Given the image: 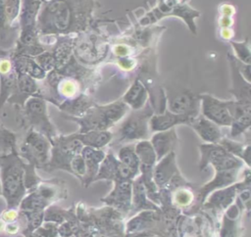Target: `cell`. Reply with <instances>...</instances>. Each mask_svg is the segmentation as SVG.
Listing matches in <instances>:
<instances>
[{
	"label": "cell",
	"instance_id": "cell-39",
	"mask_svg": "<svg viewBox=\"0 0 251 237\" xmlns=\"http://www.w3.org/2000/svg\"><path fill=\"white\" fill-rule=\"evenodd\" d=\"M11 28L12 26H10L7 22L5 9H4V2L3 0H0V39L1 40L7 37Z\"/></svg>",
	"mask_w": 251,
	"mask_h": 237
},
{
	"label": "cell",
	"instance_id": "cell-5",
	"mask_svg": "<svg viewBox=\"0 0 251 237\" xmlns=\"http://www.w3.org/2000/svg\"><path fill=\"white\" fill-rule=\"evenodd\" d=\"M22 109L23 123L28 129H33L43 134L50 142L58 135L55 126L49 118L46 100L38 96L30 97L25 101Z\"/></svg>",
	"mask_w": 251,
	"mask_h": 237
},
{
	"label": "cell",
	"instance_id": "cell-37",
	"mask_svg": "<svg viewBox=\"0 0 251 237\" xmlns=\"http://www.w3.org/2000/svg\"><path fill=\"white\" fill-rule=\"evenodd\" d=\"M33 59L40 66V68L46 72L51 71L55 69V61H54L52 53L49 51L45 50L42 53L33 57Z\"/></svg>",
	"mask_w": 251,
	"mask_h": 237
},
{
	"label": "cell",
	"instance_id": "cell-29",
	"mask_svg": "<svg viewBox=\"0 0 251 237\" xmlns=\"http://www.w3.org/2000/svg\"><path fill=\"white\" fill-rule=\"evenodd\" d=\"M120 179V161L113 152H109L100 164L98 171L94 177V181L110 180L114 182Z\"/></svg>",
	"mask_w": 251,
	"mask_h": 237
},
{
	"label": "cell",
	"instance_id": "cell-16",
	"mask_svg": "<svg viewBox=\"0 0 251 237\" xmlns=\"http://www.w3.org/2000/svg\"><path fill=\"white\" fill-rule=\"evenodd\" d=\"M178 173L176 154L175 151H173L156 162L153 168V180L159 189L166 188L172 178Z\"/></svg>",
	"mask_w": 251,
	"mask_h": 237
},
{
	"label": "cell",
	"instance_id": "cell-40",
	"mask_svg": "<svg viewBox=\"0 0 251 237\" xmlns=\"http://www.w3.org/2000/svg\"><path fill=\"white\" fill-rule=\"evenodd\" d=\"M19 217V211L18 209H6L0 215V218L5 222H12L17 220Z\"/></svg>",
	"mask_w": 251,
	"mask_h": 237
},
{
	"label": "cell",
	"instance_id": "cell-10",
	"mask_svg": "<svg viewBox=\"0 0 251 237\" xmlns=\"http://www.w3.org/2000/svg\"><path fill=\"white\" fill-rule=\"evenodd\" d=\"M202 116L219 126H230L234 100H221L210 94H200Z\"/></svg>",
	"mask_w": 251,
	"mask_h": 237
},
{
	"label": "cell",
	"instance_id": "cell-46",
	"mask_svg": "<svg viewBox=\"0 0 251 237\" xmlns=\"http://www.w3.org/2000/svg\"><path fill=\"white\" fill-rule=\"evenodd\" d=\"M71 237H77V236H75V235H73V236H71Z\"/></svg>",
	"mask_w": 251,
	"mask_h": 237
},
{
	"label": "cell",
	"instance_id": "cell-6",
	"mask_svg": "<svg viewBox=\"0 0 251 237\" xmlns=\"http://www.w3.org/2000/svg\"><path fill=\"white\" fill-rule=\"evenodd\" d=\"M51 142L43 134L28 129L20 146L18 155L35 168L46 169L51 155Z\"/></svg>",
	"mask_w": 251,
	"mask_h": 237
},
{
	"label": "cell",
	"instance_id": "cell-18",
	"mask_svg": "<svg viewBox=\"0 0 251 237\" xmlns=\"http://www.w3.org/2000/svg\"><path fill=\"white\" fill-rule=\"evenodd\" d=\"M238 171H239V169L216 171L214 178L197 190L198 193H197L196 199H197L198 203L203 204L205 202L206 198L213 191L225 188L226 186H229V185L235 183L237 176H238Z\"/></svg>",
	"mask_w": 251,
	"mask_h": 237
},
{
	"label": "cell",
	"instance_id": "cell-14",
	"mask_svg": "<svg viewBox=\"0 0 251 237\" xmlns=\"http://www.w3.org/2000/svg\"><path fill=\"white\" fill-rule=\"evenodd\" d=\"M132 180L120 179L114 181L112 191L101 199L106 206L111 207L120 213H128L132 209Z\"/></svg>",
	"mask_w": 251,
	"mask_h": 237
},
{
	"label": "cell",
	"instance_id": "cell-12",
	"mask_svg": "<svg viewBox=\"0 0 251 237\" xmlns=\"http://www.w3.org/2000/svg\"><path fill=\"white\" fill-rule=\"evenodd\" d=\"M249 187H250V172H249V169H247L245 174V179L242 182L233 183L225 188L213 191L209 195V199L206 202H204L202 206L205 209H210L215 212L227 210V208L232 204L236 195L244 189H249Z\"/></svg>",
	"mask_w": 251,
	"mask_h": 237
},
{
	"label": "cell",
	"instance_id": "cell-27",
	"mask_svg": "<svg viewBox=\"0 0 251 237\" xmlns=\"http://www.w3.org/2000/svg\"><path fill=\"white\" fill-rule=\"evenodd\" d=\"M131 205L134 211H143V210H153L160 211V207L149 200L145 186L139 176V174L132 180V197Z\"/></svg>",
	"mask_w": 251,
	"mask_h": 237
},
{
	"label": "cell",
	"instance_id": "cell-34",
	"mask_svg": "<svg viewBox=\"0 0 251 237\" xmlns=\"http://www.w3.org/2000/svg\"><path fill=\"white\" fill-rule=\"evenodd\" d=\"M12 152H18L17 136L0 122V154L6 155Z\"/></svg>",
	"mask_w": 251,
	"mask_h": 237
},
{
	"label": "cell",
	"instance_id": "cell-21",
	"mask_svg": "<svg viewBox=\"0 0 251 237\" xmlns=\"http://www.w3.org/2000/svg\"><path fill=\"white\" fill-rule=\"evenodd\" d=\"M251 123V103L234 100L230 136L237 137L249 129Z\"/></svg>",
	"mask_w": 251,
	"mask_h": 237
},
{
	"label": "cell",
	"instance_id": "cell-23",
	"mask_svg": "<svg viewBox=\"0 0 251 237\" xmlns=\"http://www.w3.org/2000/svg\"><path fill=\"white\" fill-rule=\"evenodd\" d=\"M177 135L175 127L156 132L150 140V143L156 154L157 161L164 158L169 153L175 151V148L177 144Z\"/></svg>",
	"mask_w": 251,
	"mask_h": 237
},
{
	"label": "cell",
	"instance_id": "cell-25",
	"mask_svg": "<svg viewBox=\"0 0 251 237\" xmlns=\"http://www.w3.org/2000/svg\"><path fill=\"white\" fill-rule=\"evenodd\" d=\"M228 61L229 65L231 68V78H232V88H231V93L235 97V101H240V102H250L251 103V98H250V82H248L239 72L237 64H236V59L235 57L231 56L230 54L228 55Z\"/></svg>",
	"mask_w": 251,
	"mask_h": 237
},
{
	"label": "cell",
	"instance_id": "cell-7",
	"mask_svg": "<svg viewBox=\"0 0 251 237\" xmlns=\"http://www.w3.org/2000/svg\"><path fill=\"white\" fill-rule=\"evenodd\" d=\"M51 155L45 170L64 169L71 171V162L73 158L80 154L83 145L75 137V133L70 135H57L51 141Z\"/></svg>",
	"mask_w": 251,
	"mask_h": 237
},
{
	"label": "cell",
	"instance_id": "cell-38",
	"mask_svg": "<svg viewBox=\"0 0 251 237\" xmlns=\"http://www.w3.org/2000/svg\"><path fill=\"white\" fill-rule=\"evenodd\" d=\"M70 167H71L70 172L72 174H74L75 176H76L82 183L84 176H85V164H84L83 158L80 154H78L73 158Z\"/></svg>",
	"mask_w": 251,
	"mask_h": 237
},
{
	"label": "cell",
	"instance_id": "cell-11",
	"mask_svg": "<svg viewBox=\"0 0 251 237\" xmlns=\"http://www.w3.org/2000/svg\"><path fill=\"white\" fill-rule=\"evenodd\" d=\"M152 231L165 237L167 232L162 211L143 210L125 224V233Z\"/></svg>",
	"mask_w": 251,
	"mask_h": 237
},
{
	"label": "cell",
	"instance_id": "cell-28",
	"mask_svg": "<svg viewBox=\"0 0 251 237\" xmlns=\"http://www.w3.org/2000/svg\"><path fill=\"white\" fill-rule=\"evenodd\" d=\"M148 100V91L144 84L139 80L135 79L129 86L127 91L123 97V102L133 111L142 109Z\"/></svg>",
	"mask_w": 251,
	"mask_h": 237
},
{
	"label": "cell",
	"instance_id": "cell-42",
	"mask_svg": "<svg viewBox=\"0 0 251 237\" xmlns=\"http://www.w3.org/2000/svg\"><path fill=\"white\" fill-rule=\"evenodd\" d=\"M124 237H161V236L152 231H141V232H133V233H125Z\"/></svg>",
	"mask_w": 251,
	"mask_h": 237
},
{
	"label": "cell",
	"instance_id": "cell-36",
	"mask_svg": "<svg viewBox=\"0 0 251 237\" xmlns=\"http://www.w3.org/2000/svg\"><path fill=\"white\" fill-rule=\"evenodd\" d=\"M3 2L8 24L12 26L14 22L19 18L22 0H3Z\"/></svg>",
	"mask_w": 251,
	"mask_h": 237
},
{
	"label": "cell",
	"instance_id": "cell-33",
	"mask_svg": "<svg viewBox=\"0 0 251 237\" xmlns=\"http://www.w3.org/2000/svg\"><path fill=\"white\" fill-rule=\"evenodd\" d=\"M219 144L223 146L228 153L240 159L243 163L247 165L248 167L250 166V145L249 144L244 145L242 143H238L225 137L221 139Z\"/></svg>",
	"mask_w": 251,
	"mask_h": 237
},
{
	"label": "cell",
	"instance_id": "cell-31",
	"mask_svg": "<svg viewBox=\"0 0 251 237\" xmlns=\"http://www.w3.org/2000/svg\"><path fill=\"white\" fill-rule=\"evenodd\" d=\"M75 137L83 146L102 149L113 140V133L109 130H92L83 133L75 132Z\"/></svg>",
	"mask_w": 251,
	"mask_h": 237
},
{
	"label": "cell",
	"instance_id": "cell-13",
	"mask_svg": "<svg viewBox=\"0 0 251 237\" xmlns=\"http://www.w3.org/2000/svg\"><path fill=\"white\" fill-rule=\"evenodd\" d=\"M18 72L14 67L11 51L0 49V108L15 92Z\"/></svg>",
	"mask_w": 251,
	"mask_h": 237
},
{
	"label": "cell",
	"instance_id": "cell-22",
	"mask_svg": "<svg viewBox=\"0 0 251 237\" xmlns=\"http://www.w3.org/2000/svg\"><path fill=\"white\" fill-rule=\"evenodd\" d=\"M80 155L82 156L85 164V176L81 184L84 187H88L94 181V177L98 171L100 164L106 156V153L102 149L83 146Z\"/></svg>",
	"mask_w": 251,
	"mask_h": 237
},
{
	"label": "cell",
	"instance_id": "cell-45",
	"mask_svg": "<svg viewBox=\"0 0 251 237\" xmlns=\"http://www.w3.org/2000/svg\"><path fill=\"white\" fill-rule=\"evenodd\" d=\"M42 2H45V1H49V0H41Z\"/></svg>",
	"mask_w": 251,
	"mask_h": 237
},
{
	"label": "cell",
	"instance_id": "cell-20",
	"mask_svg": "<svg viewBox=\"0 0 251 237\" xmlns=\"http://www.w3.org/2000/svg\"><path fill=\"white\" fill-rule=\"evenodd\" d=\"M39 89L35 79L26 74L18 73L16 90L8 99L7 103L18 105L22 108L28 98L39 95Z\"/></svg>",
	"mask_w": 251,
	"mask_h": 237
},
{
	"label": "cell",
	"instance_id": "cell-32",
	"mask_svg": "<svg viewBox=\"0 0 251 237\" xmlns=\"http://www.w3.org/2000/svg\"><path fill=\"white\" fill-rule=\"evenodd\" d=\"M239 208L237 205H230L223 217L220 230V237H239L237 218L239 217Z\"/></svg>",
	"mask_w": 251,
	"mask_h": 237
},
{
	"label": "cell",
	"instance_id": "cell-17",
	"mask_svg": "<svg viewBox=\"0 0 251 237\" xmlns=\"http://www.w3.org/2000/svg\"><path fill=\"white\" fill-rule=\"evenodd\" d=\"M196 117L188 115H178L165 110L163 113L152 115L149 119V129L153 132L164 131L175 127L177 124H188L193 121Z\"/></svg>",
	"mask_w": 251,
	"mask_h": 237
},
{
	"label": "cell",
	"instance_id": "cell-43",
	"mask_svg": "<svg viewBox=\"0 0 251 237\" xmlns=\"http://www.w3.org/2000/svg\"><path fill=\"white\" fill-rule=\"evenodd\" d=\"M4 226H5V222L0 218V232L4 231Z\"/></svg>",
	"mask_w": 251,
	"mask_h": 237
},
{
	"label": "cell",
	"instance_id": "cell-4",
	"mask_svg": "<svg viewBox=\"0 0 251 237\" xmlns=\"http://www.w3.org/2000/svg\"><path fill=\"white\" fill-rule=\"evenodd\" d=\"M153 115V108L147 102L146 105L136 111H132L119 125L116 133H113L119 143L134 140H146L149 135V119Z\"/></svg>",
	"mask_w": 251,
	"mask_h": 237
},
{
	"label": "cell",
	"instance_id": "cell-26",
	"mask_svg": "<svg viewBox=\"0 0 251 237\" xmlns=\"http://www.w3.org/2000/svg\"><path fill=\"white\" fill-rule=\"evenodd\" d=\"M14 67L18 73L26 74L35 80H42L46 77V71H44L40 66L35 62L33 57L24 55H14L11 51Z\"/></svg>",
	"mask_w": 251,
	"mask_h": 237
},
{
	"label": "cell",
	"instance_id": "cell-35",
	"mask_svg": "<svg viewBox=\"0 0 251 237\" xmlns=\"http://www.w3.org/2000/svg\"><path fill=\"white\" fill-rule=\"evenodd\" d=\"M230 44L236 55V60L243 64L250 65V48L248 38L241 42L230 41Z\"/></svg>",
	"mask_w": 251,
	"mask_h": 237
},
{
	"label": "cell",
	"instance_id": "cell-41",
	"mask_svg": "<svg viewBox=\"0 0 251 237\" xmlns=\"http://www.w3.org/2000/svg\"><path fill=\"white\" fill-rule=\"evenodd\" d=\"M18 220V219H17ZM12 221V222H8V223H5V226H4V232L10 234V235H14V234H17L21 231V224L17 221Z\"/></svg>",
	"mask_w": 251,
	"mask_h": 237
},
{
	"label": "cell",
	"instance_id": "cell-30",
	"mask_svg": "<svg viewBox=\"0 0 251 237\" xmlns=\"http://www.w3.org/2000/svg\"><path fill=\"white\" fill-rule=\"evenodd\" d=\"M53 51L51 52L55 61V69H63L73 58V41L66 35L58 36Z\"/></svg>",
	"mask_w": 251,
	"mask_h": 237
},
{
	"label": "cell",
	"instance_id": "cell-9",
	"mask_svg": "<svg viewBox=\"0 0 251 237\" xmlns=\"http://www.w3.org/2000/svg\"><path fill=\"white\" fill-rule=\"evenodd\" d=\"M200 149V170L205 169L209 165H211L216 171L221 170H230V169H240L244 163L237 157L228 153L220 144H201Z\"/></svg>",
	"mask_w": 251,
	"mask_h": 237
},
{
	"label": "cell",
	"instance_id": "cell-2",
	"mask_svg": "<svg viewBox=\"0 0 251 237\" xmlns=\"http://www.w3.org/2000/svg\"><path fill=\"white\" fill-rule=\"evenodd\" d=\"M0 181L2 196L6 201L7 209H18L21 201L26 195L25 162L18 155V152L1 156Z\"/></svg>",
	"mask_w": 251,
	"mask_h": 237
},
{
	"label": "cell",
	"instance_id": "cell-24",
	"mask_svg": "<svg viewBox=\"0 0 251 237\" xmlns=\"http://www.w3.org/2000/svg\"><path fill=\"white\" fill-rule=\"evenodd\" d=\"M190 126L196 131L200 138L207 143L219 144L224 137L220 126L203 116L198 115L190 123Z\"/></svg>",
	"mask_w": 251,
	"mask_h": 237
},
{
	"label": "cell",
	"instance_id": "cell-47",
	"mask_svg": "<svg viewBox=\"0 0 251 237\" xmlns=\"http://www.w3.org/2000/svg\"><path fill=\"white\" fill-rule=\"evenodd\" d=\"M0 163H1V155H0Z\"/></svg>",
	"mask_w": 251,
	"mask_h": 237
},
{
	"label": "cell",
	"instance_id": "cell-3",
	"mask_svg": "<svg viewBox=\"0 0 251 237\" xmlns=\"http://www.w3.org/2000/svg\"><path fill=\"white\" fill-rule=\"evenodd\" d=\"M129 111V108L122 100L107 105H93L80 117L67 116L70 120L79 125L77 132L83 133L92 130H108L118 123Z\"/></svg>",
	"mask_w": 251,
	"mask_h": 237
},
{
	"label": "cell",
	"instance_id": "cell-19",
	"mask_svg": "<svg viewBox=\"0 0 251 237\" xmlns=\"http://www.w3.org/2000/svg\"><path fill=\"white\" fill-rule=\"evenodd\" d=\"M120 161V175L122 179L133 180L139 174V159L135 153L134 145L128 144L120 148L118 152Z\"/></svg>",
	"mask_w": 251,
	"mask_h": 237
},
{
	"label": "cell",
	"instance_id": "cell-8",
	"mask_svg": "<svg viewBox=\"0 0 251 237\" xmlns=\"http://www.w3.org/2000/svg\"><path fill=\"white\" fill-rule=\"evenodd\" d=\"M135 153L139 159L140 178L145 186L150 201L159 206V188L153 180V168L157 162L156 154L149 140H140L134 145Z\"/></svg>",
	"mask_w": 251,
	"mask_h": 237
},
{
	"label": "cell",
	"instance_id": "cell-44",
	"mask_svg": "<svg viewBox=\"0 0 251 237\" xmlns=\"http://www.w3.org/2000/svg\"><path fill=\"white\" fill-rule=\"evenodd\" d=\"M0 196H2V187H1V181H0Z\"/></svg>",
	"mask_w": 251,
	"mask_h": 237
},
{
	"label": "cell",
	"instance_id": "cell-1",
	"mask_svg": "<svg viewBox=\"0 0 251 237\" xmlns=\"http://www.w3.org/2000/svg\"><path fill=\"white\" fill-rule=\"evenodd\" d=\"M95 0L42 2L36 19L38 35H68L84 31L91 22Z\"/></svg>",
	"mask_w": 251,
	"mask_h": 237
},
{
	"label": "cell",
	"instance_id": "cell-15",
	"mask_svg": "<svg viewBox=\"0 0 251 237\" xmlns=\"http://www.w3.org/2000/svg\"><path fill=\"white\" fill-rule=\"evenodd\" d=\"M168 110L174 114L197 117L200 110L199 95L188 91L176 94L169 99Z\"/></svg>",
	"mask_w": 251,
	"mask_h": 237
}]
</instances>
